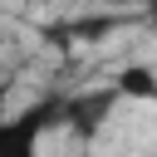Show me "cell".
Instances as JSON below:
<instances>
[{"instance_id": "8992f818", "label": "cell", "mask_w": 157, "mask_h": 157, "mask_svg": "<svg viewBox=\"0 0 157 157\" xmlns=\"http://www.w3.org/2000/svg\"><path fill=\"white\" fill-rule=\"evenodd\" d=\"M10 83H15V78H10L5 69H0V118H5V98H10Z\"/></svg>"}, {"instance_id": "7a4b0ae2", "label": "cell", "mask_w": 157, "mask_h": 157, "mask_svg": "<svg viewBox=\"0 0 157 157\" xmlns=\"http://www.w3.org/2000/svg\"><path fill=\"white\" fill-rule=\"evenodd\" d=\"M113 103H118V88H113V83L64 93V128H69V132H78V142H93V137L103 132V123H108Z\"/></svg>"}, {"instance_id": "277c9868", "label": "cell", "mask_w": 157, "mask_h": 157, "mask_svg": "<svg viewBox=\"0 0 157 157\" xmlns=\"http://www.w3.org/2000/svg\"><path fill=\"white\" fill-rule=\"evenodd\" d=\"M113 88H118V98H147V103H157V74H152L147 64H128V69H118Z\"/></svg>"}, {"instance_id": "3957f363", "label": "cell", "mask_w": 157, "mask_h": 157, "mask_svg": "<svg viewBox=\"0 0 157 157\" xmlns=\"http://www.w3.org/2000/svg\"><path fill=\"white\" fill-rule=\"evenodd\" d=\"M123 25V15H83V20H69V25H54V29H44V34H69V39H78V44H98V34H113Z\"/></svg>"}, {"instance_id": "6da1fadb", "label": "cell", "mask_w": 157, "mask_h": 157, "mask_svg": "<svg viewBox=\"0 0 157 157\" xmlns=\"http://www.w3.org/2000/svg\"><path fill=\"white\" fill-rule=\"evenodd\" d=\"M64 128V93H44L20 113L0 118V157H39V142Z\"/></svg>"}, {"instance_id": "5b68a950", "label": "cell", "mask_w": 157, "mask_h": 157, "mask_svg": "<svg viewBox=\"0 0 157 157\" xmlns=\"http://www.w3.org/2000/svg\"><path fill=\"white\" fill-rule=\"evenodd\" d=\"M78 5H93V10H123V5H132V0H78Z\"/></svg>"}, {"instance_id": "52a82bcc", "label": "cell", "mask_w": 157, "mask_h": 157, "mask_svg": "<svg viewBox=\"0 0 157 157\" xmlns=\"http://www.w3.org/2000/svg\"><path fill=\"white\" fill-rule=\"evenodd\" d=\"M137 5H147V10H157V0H137Z\"/></svg>"}]
</instances>
